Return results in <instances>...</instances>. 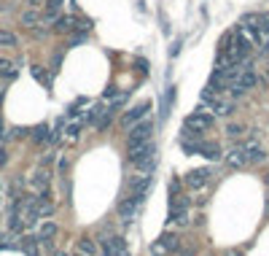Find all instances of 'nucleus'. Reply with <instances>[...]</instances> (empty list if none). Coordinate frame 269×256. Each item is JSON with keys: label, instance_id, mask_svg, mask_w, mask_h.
I'll list each match as a JSON object with an SVG mask.
<instances>
[{"label": "nucleus", "instance_id": "obj_35", "mask_svg": "<svg viewBox=\"0 0 269 256\" xmlns=\"http://www.w3.org/2000/svg\"><path fill=\"white\" fill-rule=\"evenodd\" d=\"M0 95H3V89H0Z\"/></svg>", "mask_w": 269, "mask_h": 256}, {"label": "nucleus", "instance_id": "obj_32", "mask_svg": "<svg viewBox=\"0 0 269 256\" xmlns=\"http://www.w3.org/2000/svg\"><path fill=\"white\" fill-rule=\"evenodd\" d=\"M0 137H3V122H0Z\"/></svg>", "mask_w": 269, "mask_h": 256}, {"label": "nucleus", "instance_id": "obj_12", "mask_svg": "<svg viewBox=\"0 0 269 256\" xmlns=\"http://www.w3.org/2000/svg\"><path fill=\"white\" fill-rule=\"evenodd\" d=\"M49 181H51V175L46 173V170H38V173L30 178V186L41 194V192H49Z\"/></svg>", "mask_w": 269, "mask_h": 256}, {"label": "nucleus", "instance_id": "obj_13", "mask_svg": "<svg viewBox=\"0 0 269 256\" xmlns=\"http://www.w3.org/2000/svg\"><path fill=\"white\" fill-rule=\"evenodd\" d=\"M205 103L210 106V111H213L215 116H229L234 111L232 103H224V100H218V97H210V100H205Z\"/></svg>", "mask_w": 269, "mask_h": 256}, {"label": "nucleus", "instance_id": "obj_31", "mask_svg": "<svg viewBox=\"0 0 269 256\" xmlns=\"http://www.w3.org/2000/svg\"><path fill=\"white\" fill-rule=\"evenodd\" d=\"M135 68L140 70L143 76H148V62H146V60H137V62H135Z\"/></svg>", "mask_w": 269, "mask_h": 256}, {"label": "nucleus", "instance_id": "obj_15", "mask_svg": "<svg viewBox=\"0 0 269 256\" xmlns=\"http://www.w3.org/2000/svg\"><path fill=\"white\" fill-rule=\"evenodd\" d=\"M54 235H57V221H46V224L41 227V232H38V240H41L43 246H49Z\"/></svg>", "mask_w": 269, "mask_h": 256}, {"label": "nucleus", "instance_id": "obj_19", "mask_svg": "<svg viewBox=\"0 0 269 256\" xmlns=\"http://www.w3.org/2000/svg\"><path fill=\"white\" fill-rule=\"evenodd\" d=\"M38 243H41V240H38V235H35V238H24V240H22V251L27 254V256H41V248H38Z\"/></svg>", "mask_w": 269, "mask_h": 256}, {"label": "nucleus", "instance_id": "obj_6", "mask_svg": "<svg viewBox=\"0 0 269 256\" xmlns=\"http://www.w3.org/2000/svg\"><path fill=\"white\" fill-rule=\"evenodd\" d=\"M183 127H191V129H199V132H207V129L213 127V116H210L205 108H196L194 114H188V116H186Z\"/></svg>", "mask_w": 269, "mask_h": 256}, {"label": "nucleus", "instance_id": "obj_22", "mask_svg": "<svg viewBox=\"0 0 269 256\" xmlns=\"http://www.w3.org/2000/svg\"><path fill=\"white\" fill-rule=\"evenodd\" d=\"M16 43H19V38L11 30H0V46H5V49H8V46H16Z\"/></svg>", "mask_w": 269, "mask_h": 256}, {"label": "nucleus", "instance_id": "obj_28", "mask_svg": "<svg viewBox=\"0 0 269 256\" xmlns=\"http://www.w3.org/2000/svg\"><path fill=\"white\" fill-rule=\"evenodd\" d=\"M242 132H245L242 124H226V135L229 137H242Z\"/></svg>", "mask_w": 269, "mask_h": 256}, {"label": "nucleus", "instance_id": "obj_17", "mask_svg": "<svg viewBox=\"0 0 269 256\" xmlns=\"http://www.w3.org/2000/svg\"><path fill=\"white\" fill-rule=\"evenodd\" d=\"M19 22H22L24 24V27H38V24H41V14H38V11L35 8H30V11H24V14L22 16H19Z\"/></svg>", "mask_w": 269, "mask_h": 256}, {"label": "nucleus", "instance_id": "obj_21", "mask_svg": "<svg viewBox=\"0 0 269 256\" xmlns=\"http://www.w3.org/2000/svg\"><path fill=\"white\" fill-rule=\"evenodd\" d=\"M105 111V106L102 103H94V106H91L87 114H84V124H89V122H97V114H102Z\"/></svg>", "mask_w": 269, "mask_h": 256}, {"label": "nucleus", "instance_id": "obj_1", "mask_svg": "<svg viewBox=\"0 0 269 256\" xmlns=\"http://www.w3.org/2000/svg\"><path fill=\"white\" fill-rule=\"evenodd\" d=\"M127 159L132 162L140 173H154V167H156V146L151 140L140 143V146H129Z\"/></svg>", "mask_w": 269, "mask_h": 256}, {"label": "nucleus", "instance_id": "obj_4", "mask_svg": "<svg viewBox=\"0 0 269 256\" xmlns=\"http://www.w3.org/2000/svg\"><path fill=\"white\" fill-rule=\"evenodd\" d=\"M151 114V103H137V106H132L129 111H124V116H121V129H129L132 124H137V122H143L146 116Z\"/></svg>", "mask_w": 269, "mask_h": 256}, {"label": "nucleus", "instance_id": "obj_5", "mask_svg": "<svg viewBox=\"0 0 269 256\" xmlns=\"http://www.w3.org/2000/svg\"><path fill=\"white\" fill-rule=\"evenodd\" d=\"M180 248V240L175 238V235H162L159 240H154L151 243V254L154 256H170V254H175Z\"/></svg>", "mask_w": 269, "mask_h": 256}, {"label": "nucleus", "instance_id": "obj_23", "mask_svg": "<svg viewBox=\"0 0 269 256\" xmlns=\"http://www.w3.org/2000/svg\"><path fill=\"white\" fill-rule=\"evenodd\" d=\"M110 122H113V114L110 111H102V116L94 122V127H97V132H102V129H108L110 127Z\"/></svg>", "mask_w": 269, "mask_h": 256}, {"label": "nucleus", "instance_id": "obj_26", "mask_svg": "<svg viewBox=\"0 0 269 256\" xmlns=\"http://www.w3.org/2000/svg\"><path fill=\"white\" fill-rule=\"evenodd\" d=\"M180 140H202V132L199 129H191V127H183Z\"/></svg>", "mask_w": 269, "mask_h": 256}, {"label": "nucleus", "instance_id": "obj_14", "mask_svg": "<svg viewBox=\"0 0 269 256\" xmlns=\"http://www.w3.org/2000/svg\"><path fill=\"white\" fill-rule=\"evenodd\" d=\"M199 156H205V159H210V162L221 159V146H218V143H205V140H202Z\"/></svg>", "mask_w": 269, "mask_h": 256}, {"label": "nucleus", "instance_id": "obj_3", "mask_svg": "<svg viewBox=\"0 0 269 256\" xmlns=\"http://www.w3.org/2000/svg\"><path fill=\"white\" fill-rule=\"evenodd\" d=\"M170 224H180L186 227L188 224V200L180 194H173V200H170V216H167Z\"/></svg>", "mask_w": 269, "mask_h": 256}, {"label": "nucleus", "instance_id": "obj_33", "mask_svg": "<svg viewBox=\"0 0 269 256\" xmlns=\"http://www.w3.org/2000/svg\"><path fill=\"white\" fill-rule=\"evenodd\" d=\"M54 256H68V254H54Z\"/></svg>", "mask_w": 269, "mask_h": 256}, {"label": "nucleus", "instance_id": "obj_25", "mask_svg": "<svg viewBox=\"0 0 269 256\" xmlns=\"http://www.w3.org/2000/svg\"><path fill=\"white\" fill-rule=\"evenodd\" d=\"M0 76H5V78H16V68H14V62H11V60H0Z\"/></svg>", "mask_w": 269, "mask_h": 256}, {"label": "nucleus", "instance_id": "obj_7", "mask_svg": "<svg viewBox=\"0 0 269 256\" xmlns=\"http://www.w3.org/2000/svg\"><path fill=\"white\" fill-rule=\"evenodd\" d=\"M140 208H143V197L129 194V197H124V200L119 202V208H116V211H119V216H121L124 221H132Z\"/></svg>", "mask_w": 269, "mask_h": 256}, {"label": "nucleus", "instance_id": "obj_29", "mask_svg": "<svg viewBox=\"0 0 269 256\" xmlns=\"http://www.w3.org/2000/svg\"><path fill=\"white\" fill-rule=\"evenodd\" d=\"M78 246H81V251H84V254H94V251H97V246H94V243H91L89 238H84L81 243H78Z\"/></svg>", "mask_w": 269, "mask_h": 256}, {"label": "nucleus", "instance_id": "obj_18", "mask_svg": "<svg viewBox=\"0 0 269 256\" xmlns=\"http://www.w3.org/2000/svg\"><path fill=\"white\" fill-rule=\"evenodd\" d=\"M32 140H35V143H46V140H54V135L49 132V124H38V127L32 129Z\"/></svg>", "mask_w": 269, "mask_h": 256}, {"label": "nucleus", "instance_id": "obj_10", "mask_svg": "<svg viewBox=\"0 0 269 256\" xmlns=\"http://www.w3.org/2000/svg\"><path fill=\"white\" fill-rule=\"evenodd\" d=\"M151 183H154V175H151V173H143L140 178L129 181V194H135V197H146V192L151 189Z\"/></svg>", "mask_w": 269, "mask_h": 256}, {"label": "nucleus", "instance_id": "obj_11", "mask_svg": "<svg viewBox=\"0 0 269 256\" xmlns=\"http://www.w3.org/2000/svg\"><path fill=\"white\" fill-rule=\"evenodd\" d=\"M226 165H229V167H245V165H248V156H245V151H242L240 143L226 151Z\"/></svg>", "mask_w": 269, "mask_h": 256}, {"label": "nucleus", "instance_id": "obj_2", "mask_svg": "<svg viewBox=\"0 0 269 256\" xmlns=\"http://www.w3.org/2000/svg\"><path fill=\"white\" fill-rule=\"evenodd\" d=\"M151 135H154V122L146 116L143 122H137L127 129V146H140V143L151 140Z\"/></svg>", "mask_w": 269, "mask_h": 256}, {"label": "nucleus", "instance_id": "obj_24", "mask_svg": "<svg viewBox=\"0 0 269 256\" xmlns=\"http://www.w3.org/2000/svg\"><path fill=\"white\" fill-rule=\"evenodd\" d=\"M30 73H32V78H35V81H41L43 87H51V78L43 73V68H38V65H32V68H30Z\"/></svg>", "mask_w": 269, "mask_h": 256}, {"label": "nucleus", "instance_id": "obj_9", "mask_svg": "<svg viewBox=\"0 0 269 256\" xmlns=\"http://www.w3.org/2000/svg\"><path fill=\"white\" fill-rule=\"evenodd\" d=\"M100 251H102V256H129V251H127V243H124L121 238H105L102 243H100Z\"/></svg>", "mask_w": 269, "mask_h": 256}, {"label": "nucleus", "instance_id": "obj_27", "mask_svg": "<svg viewBox=\"0 0 269 256\" xmlns=\"http://www.w3.org/2000/svg\"><path fill=\"white\" fill-rule=\"evenodd\" d=\"M81 129H84V119H81V122H73V124L68 127V137H70V140H76V137L81 135Z\"/></svg>", "mask_w": 269, "mask_h": 256}, {"label": "nucleus", "instance_id": "obj_20", "mask_svg": "<svg viewBox=\"0 0 269 256\" xmlns=\"http://www.w3.org/2000/svg\"><path fill=\"white\" fill-rule=\"evenodd\" d=\"M180 148H183V154H186V156H194V154H199L202 140H180Z\"/></svg>", "mask_w": 269, "mask_h": 256}, {"label": "nucleus", "instance_id": "obj_16", "mask_svg": "<svg viewBox=\"0 0 269 256\" xmlns=\"http://www.w3.org/2000/svg\"><path fill=\"white\" fill-rule=\"evenodd\" d=\"M76 22H78L76 16H57V22L51 24V27H54V32H68V30L76 27Z\"/></svg>", "mask_w": 269, "mask_h": 256}, {"label": "nucleus", "instance_id": "obj_8", "mask_svg": "<svg viewBox=\"0 0 269 256\" xmlns=\"http://www.w3.org/2000/svg\"><path fill=\"white\" fill-rule=\"evenodd\" d=\"M210 175H213V173H210L207 167H196V170H188V173L183 175V183H186L188 189H205Z\"/></svg>", "mask_w": 269, "mask_h": 256}, {"label": "nucleus", "instance_id": "obj_30", "mask_svg": "<svg viewBox=\"0 0 269 256\" xmlns=\"http://www.w3.org/2000/svg\"><path fill=\"white\" fill-rule=\"evenodd\" d=\"M84 41H87V30H84L81 35H73V38H70V46H78V43H84Z\"/></svg>", "mask_w": 269, "mask_h": 256}, {"label": "nucleus", "instance_id": "obj_34", "mask_svg": "<svg viewBox=\"0 0 269 256\" xmlns=\"http://www.w3.org/2000/svg\"><path fill=\"white\" fill-rule=\"evenodd\" d=\"M267 183H269V175H267Z\"/></svg>", "mask_w": 269, "mask_h": 256}]
</instances>
